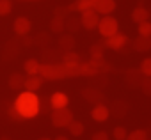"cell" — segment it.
<instances>
[{
	"label": "cell",
	"mask_w": 151,
	"mask_h": 140,
	"mask_svg": "<svg viewBox=\"0 0 151 140\" xmlns=\"http://www.w3.org/2000/svg\"><path fill=\"white\" fill-rule=\"evenodd\" d=\"M87 9H93V0H77L69 7V11H78V13H84Z\"/></svg>",
	"instance_id": "2e32d148"
},
{
	"label": "cell",
	"mask_w": 151,
	"mask_h": 140,
	"mask_svg": "<svg viewBox=\"0 0 151 140\" xmlns=\"http://www.w3.org/2000/svg\"><path fill=\"white\" fill-rule=\"evenodd\" d=\"M149 11L146 9V7H142V6H137L133 11H132V20L139 25V23H142V21H147L149 20Z\"/></svg>",
	"instance_id": "8fae6325"
},
{
	"label": "cell",
	"mask_w": 151,
	"mask_h": 140,
	"mask_svg": "<svg viewBox=\"0 0 151 140\" xmlns=\"http://www.w3.org/2000/svg\"><path fill=\"white\" fill-rule=\"evenodd\" d=\"M43 78L39 76V75H29L27 78H25V82H23V89L25 91H29V92H37L41 87H43Z\"/></svg>",
	"instance_id": "9c48e42d"
},
{
	"label": "cell",
	"mask_w": 151,
	"mask_h": 140,
	"mask_svg": "<svg viewBox=\"0 0 151 140\" xmlns=\"http://www.w3.org/2000/svg\"><path fill=\"white\" fill-rule=\"evenodd\" d=\"M62 27H64V23H62V20H60V18H55V20L52 21V30L59 32V30H62Z\"/></svg>",
	"instance_id": "484cf974"
},
{
	"label": "cell",
	"mask_w": 151,
	"mask_h": 140,
	"mask_svg": "<svg viewBox=\"0 0 151 140\" xmlns=\"http://www.w3.org/2000/svg\"><path fill=\"white\" fill-rule=\"evenodd\" d=\"M37 140H52V138H48V136H43V138H37Z\"/></svg>",
	"instance_id": "83f0119b"
},
{
	"label": "cell",
	"mask_w": 151,
	"mask_h": 140,
	"mask_svg": "<svg viewBox=\"0 0 151 140\" xmlns=\"http://www.w3.org/2000/svg\"><path fill=\"white\" fill-rule=\"evenodd\" d=\"M80 23L86 30H94L100 23V14L94 9H87V11L80 13Z\"/></svg>",
	"instance_id": "277c9868"
},
{
	"label": "cell",
	"mask_w": 151,
	"mask_h": 140,
	"mask_svg": "<svg viewBox=\"0 0 151 140\" xmlns=\"http://www.w3.org/2000/svg\"><path fill=\"white\" fill-rule=\"evenodd\" d=\"M91 117H93L94 122H107L109 117H110V110H109L107 105L98 103V105L93 106V110H91Z\"/></svg>",
	"instance_id": "52a82bcc"
},
{
	"label": "cell",
	"mask_w": 151,
	"mask_h": 140,
	"mask_svg": "<svg viewBox=\"0 0 151 140\" xmlns=\"http://www.w3.org/2000/svg\"><path fill=\"white\" fill-rule=\"evenodd\" d=\"M91 57H93V60H101L103 59V48L100 44H94L91 48Z\"/></svg>",
	"instance_id": "603a6c76"
},
{
	"label": "cell",
	"mask_w": 151,
	"mask_h": 140,
	"mask_svg": "<svg viewBox=\"0 0 151 140\" xmlns=\"http://www.w3.org/2000/svg\"><path fill=\"white\" fill-rule=\"evenodd\" d=\"M2 140H9V138H6V136H4V138H2Z\"/></svg>",
	"instance_id": "f1b7e54d"
},
{
	"label": "cell",
	"mask_w": 151,
	"mask_h": 140,
	"mask_svg": "<svg viewBox=\"0 0 151 140\" xmlns=\"http://www.w3.org/2000/svg\"><path fill=\"white\" fill-rule=\"evenodd\" d=\"M23 82H25V76L20 75V73H13L9 76V80H7L9 89H13V91H22L23 89Z\"/></svg>",
	"instance_id": "7c38bea8"
},
{
	"label": "cell",
	"mask_w": 151,
	"mask_h": 140,
	"mask_svg": "<svg viewBox=\"0 0 151 140\" xmlns=\"http://www.w3.org/2000/svg\"><path fill=\"white\" fill-rule=\"evenodd\" d=\"M93 2H98V0H93Z\"/></svg>",
	"instance_id": "f546056e"
},
{
	"label": "cell",
	"mask_w": 151,
	"mask_h": 140,
	"mask_svg": "<svg viewBox=\"0 0 151 140\" xmlns=\"http://www.w3.org/2000/svg\"><path fill=\"white\" fill-rule=\"evenodd\" d=\"M112 136H114V140H126L128 129H126L124 126H116V128L112 129Z\"/></svg>",
	"instance_id": "ac0fdd59"
},
{
	"label": "cell",
	"mask_w": 151,
	"mask_h": 140,
	"mask_svg": "<svg viewBox=\"0 0 151 140\" xmlns=\"http://www.w3.org/2000/svg\"><path fill=\"white\" fill-rule=\"evenodd\" d=\"M133 48L135 51H149L151 50V37H137L133 41Z\"/></svg>",
	"instance_id": "4fadbf2b"
},
{
	"label": "cell",
	"mask_w": 151,
	"mask_h": 140,
	"mask_svg": "<svg viewBox=\"0 0 151 140\" xmlns=\"http://www.w3.org/2000/svg\"><path fill=\"white\" fill-rule=\"evenodd\" d=\"M140 89L146 96H151V78H146L142 84H140Z\"/></svg>",
	"instance_id": "cb8c5ba5"
},
{
	"label": "cell",
	"mask_w": 151,
	"mask_h": 140,
	"mask_svg": "<svg viewBox=\"0 0 151 140\" xmlns=\"http://www.w3.org/2000/svg\"><path fill=\"white\" fill-rule=\"evenodd\" d=\"M13 11V2L11 0H0V16H7Z\"/></svg>",
	"instance_id": "7402d4cb"
},
{
	"label": "cell",
	"mask_w": 151,
	"mask_h": 140,
	"mask_svg": "<svg viewBox=\"0 0 151 140\" xmlns=\"http://www.w3.org/2000/svg\"><path fill=\"white\" fill-rule=\"evenodd\" d=\"M68 131L73 135V136H82L84 135V131H86V128H84V124L80 122V121H71L69 124H68Z\"/></svg>",
	"instance_id": "9a60e30c"
},
{
	"label": "cell",
	"mask_w": 151,
	"mask_h": 140,
	"mask_svg": "<svg viewBox=\"0 0 151 140\" xmlns=\"http://www.w3.org/2000/svg\"><path fill=\"white\" fill-rule=\"evenodd\" d=\"M126 43H128V37H126L124 34H121V32H117V34H114L112 37H107V39H105V46H107L109 50H114V51L123 50V48L126 46Z\"/></svg>",
	"instance_id": "8992f818"
},
{
	"label": "cell",
	"mask_w": 151,
	"mask_h": 140,
	"mask_svg": "<svg viewBox=\"0 0 151 140\" xmlns=\"http://www.w3.org/2000/svg\"><path fill=\"white\" fill-rule=\"evenodd\" d=\"M62 60H64V64H78L80 62V55L75 53V51H66Z\"/></svg>",
	"instance_id": "44dd1931"
},
{
	"label": "cell",
	"mask_w": 151,
	"mask_h": 140,
	"mask_svg": "<svg viewBox=\"0 0 151 140\" xmlns=\"http://www.w3.org/2000/svg\"><path fill=\"white\" fill-rule=\"evenodd\" d=\"M53 140H69V138H68V136H64V135H59V136H55Z\"/></svg>",
	"instance_id": "4316f807"
},
{
	"label": "cell",
	"mask_w": 151,
	"mask_h": 140,
	"mask_svg": "<svg viewBox=\"0 0 151 140\" xmlns=\"http://www.w3.org/2000/svg\"><path fill=\"white\" fill-rule=\"evenodd\" d=\"M91 140H109V133L107 131H96L91 136Z\"/></svg>",
	"instance_id": "d4e9b609"
},
{
	"label": "cell",
	"mask_w": 151,
	"mask_h": 140,
	"mask_svg": "<svg viewBox=\"0 0 151 140\" xmlns=\"http://www.w3.org/2000/svg\"><path fill=\"white\" fill-rule=\"evenodd\" d=\"M50 121L55 128H68V124L73 121V112L66 106V108H59V110H52L50 114Z\"/></svg>",
	"instance_id": "3957f363"
},
{
	"label": "cell",
	"mask_w": 151,
	"mask_h": 140,
	"mask_svg": "<svg viewBox=\"0 0 151 140\" xmlns=\"http://www.w3.org/2000/svg\"><path fill=\"white\" fill-rule=\"evenodd\" d=\"M13 108L18 112V115L22 119H34L41 112V99L37 98L36 92L23 91V92H20L16 96Z\"/></svg>",
	"instance_id": "6da1fadb"
},
{
	"label": "cell",
	"mask_w": 151,
	"mask_h": 140,
	"mask_svg": "<svg viewBox=\"0 0 151 140\" xmlns=\"http://www.w3.org/2000/svg\"><path fill=\"white\" fill-rule=\"evenodd\" d=\"M69 103V98L64 92H53L50 98V106L52 110H59V108H66Z\"/></svg>",
	"instance_id": "30bf717a"
},
{
	"label": "cell",
	"mask_w": 151,
	"mask_h": 140,
	"mask_svg": "<svg viewBox=\"0 0 151 140\" xmlns=\"http://www.w3.org/2000/svg\"><path fill=\"white\" fill-rule=\"evenodd\" d=\"M117 4H116V0H98V2H93V9L101 14V16H109L116 11Z\"/></svg>",
	"instance_id": "5b68a950"
},
{
	"label": "cell",
	"mask_w": 151,
	"mask_h": 140,
	"mask_svg": "<svg viewBox=\"0 0 151 140\" xmlns=\"http://www.w3.org/2000/svg\"><path fill=\"white\" fill-rule=\"evenodd\" d=\"M137 32L140 37H151V21H142L137 25Z\"/></svg>",
	"instance_id": "e0dca14e"
},
{
	"label": "cell",
	"mask_w": 151,
	"mask_h": 140,
	"mask_svg": "<svg viewBox=\"0 0 151 140\" xmlns=\"http://www.w3.org/2000/svg\"><path fill=\"white\" fill-rule=\"evenodd\" d=\"M98 32H100V36L101 37H112L114 34H117L119 32V21L114 18V16H103V18H100V23H98Z\"/></svg>",
	"instance_id": "7a4b0ae2"
},
{
	"label": "cell",
	"mask_w": 151,
	"mask_h": 140,
	"mask_svg": "<svg viewBox=\"0 0 151 140\" xmlns=\"http://www.w3.org/2000/svg\"><path fill=\"white\" fill-rule=\"evenodd\" d=\"M13 29H14V34H16V36L23 37V36H27V34L30 32L32 23H30V20H29V18H25V16H18V18L14 20Z\"/></svg>",
	"instance_id": "ba28073f"
},
{
	"label": "cell",
	"mask_w": 151,
	"mask_h": 140,
	"mask_svg": "<svg viewBox=\"0 0 151 140\" xmlns=\"http://www.w3.org/2000/svg\"><path fill=\"white\" fill-rule=\"evenodd\" d=\"M140 73L146 76V78H151V57H146L142 62H140Z\"/></svg>",
	"instance_id": "d6986e66"
},
{
	"label": "cell",
	"mask_w": 151,
	"mask_h": 140,
	"mask_svg": "<svg viewBox=\"0 0 151 140\" xmlns=\"http://www.w3.org/2000/svg\"><path fill=\"white\" fill-rule=\"evenodd\" d=\"M147 140H149V138H147Z\"/></svg>",
	"instance_id": "4dcf8cb0"
},
{
	"label": "cell",
	"mask_w": 151,
	"mask_h": 140,
	"mask_svg": "<svg viewBox=\"0 0 151 140\" xmlns=\"http://www.w3.org/2000/svg\"><path fill=\"white\" fill-rule=\"evenodd\" d=\"M39 60L36 59H27L25 64H23V69H25V73L27 75H39Z\"/></svg>",
	"instance_id": "5bb4252c"
},
{
	"label": "cell",
	"mask_w": 151,
	"mask_h": 140,
	"mask_svg": "<svg viewBox=\"0 0 151 140\" xmlns=\"http://www.w3.org/2000/svg\"><path fill=\"white\" fill-rule=\"evenodd\" d=\"M126 140H147V131L146 129H133L132 133H128Z\"/></svg>",
	"instance_id": "ffe728a7"
}]
</instances>
